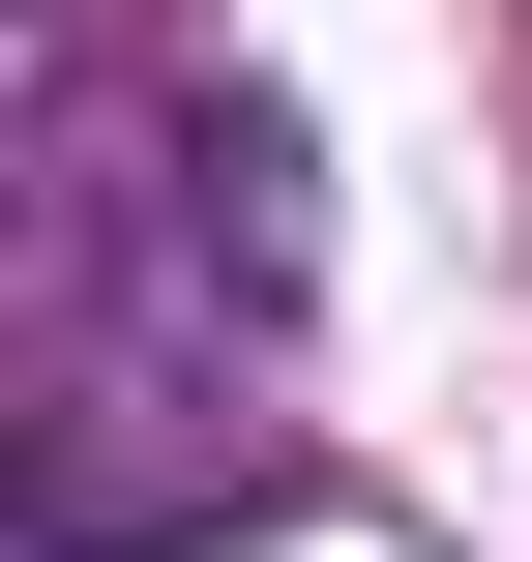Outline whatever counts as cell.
<instances>
[{"label": "cell", "mask_w": 532, "mask_h": 562, "mask_svg": "<svg viewBox=\"0 0 532 562\" xmlns=\"http://www.w3.org/2000/svg\"><path fill=\"white\" fill-rule=\"evenodd\" d=\"M148 207H178V267H207V296H296V237H326L267 89H178V119H148Z\"/></svg>", "instance_id": "cell-1"}]
</instances>
